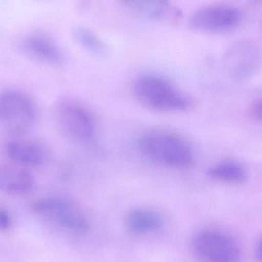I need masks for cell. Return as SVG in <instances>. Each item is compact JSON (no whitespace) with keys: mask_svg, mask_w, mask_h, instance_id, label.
I'll list each match as a JSON object with an SVG mask.
<instances>
[{"mask_svg":"<svg viewBox=\"0 0 262 262\" xmlns=\"http://www.w3.org/2000/svg\"><path fill=\"white\" fill-rule=\"evenodd\" d=\"M255 256L257 257V260L260 261L262 258V246L261 240H259L255 245Z\"/></svg>","mask_w":262,"mask_h":262,"instance_id":"obj_18","label":"cell"},{"mask_svg":"<svg viewBox=\"0 0 262 262\" xmlns=\"http://www.w3.org/2000/svg\"><path fill=\"white\" fill-rule=\"evenodd\" d=\"M135 97L151 110L182 112L192 105V99L172 81L154 73L139 75L133 83Z\"/></svg>","mask_w":262,"mask_h":262,"instance_id":"obj_2","label":"cell"},{"mask_svg":"<svg viewBox=\"0 0 262 262\" xmlns=\"http://www.w3.org/2000/svg\"><path fill=\"white\" fill-rule=\"evenodd\" d=\"M12 220L10 213L6 208H0V230L7 231L11 226Z\"/></svg>","mask_w":262,"mask_h":262,"instance_id":"obj_16","label":"cell"},{"mask_svg":"<svg viewBox=\"0 0 262 262\" xmlns=\"http://www.w3.org/2000/svg\"><path fill=\"white\" fill-rule=\"evenodd\" d=\"M34 185L33 176L24 167L0 164V191L7 194H27Z\"/></svg>","mask_w":262,"mask_h":262,"instance_id":"obj_11","label":"cell"},{"mask_svg":"<svg viewBox=\"0 0 262 262\" xmlns=\"http://www.w3.org/2000/svg\"><path fill=\"white\" fill-rule=\"evenodd\" d=\"M73 39L82 49L96 56L106 54L107 46L102 38L88 27L76 26L72 30Z\"/></svg>","mask_w":262,"mask_h":262,"instance_id":"obj_15","label":"cell"},{"mask_svg":"<svg viewBox=\"0 0 262 262\" xmlns=\"http://www.w3.org/2000/svg\"><path fill=\"white\" fill-rule=\"evenodd\" d=\"M194 254L204 262H240L241 248L237 241L226 233L205 230L193 238Z\"/></svg>","mask_w":262,"mask_h":262,"instance_id":"obj_6","label":"cell"},{"mask_svg":"<svg viewBox=\"0 0 262 262\" xmlns=\"http://www.w3.org/2000/svg\"><path fill=\"white\" fill-rule=\"evenodd\" d=\"M36 120V110L30 98L16 90L0 93V125L10 134L28 133Z\"/></svg>","mask_w":262,"mask_h":262,"instance_id":"obj_3","label":"cell"},{"mask_svg":"<svg viewBox=\"0 0 262 262\" xmlns=\"http://www.w3.org/2000/svg\"><path fill=\"white\" fill-rule=\"evenodd\" d=\"M250 111H251V115L253 116V118L257 119V120L260 121V119H261V102H260V99H257L251 104Z\"/></svg>","mask_w":262,"mask_h":262,"instance_id":"obj_17","label":"cell"},{"mask_svg":"<svg viewBox=\"0 0 262 262\" xmlns=\"http://www.w3.org/2000/svg\"><path fill=\"white\" fill-rule=\"evenodd\" d=\"M7 156L19 166H39L47 158L43 146L32 139L16 138L7 142Z\"/></svg>","mask_w":262,"mask_h":262,"instance_id":"obj_10","label":"cell"},{"mask_svg":"<svg viewBox=\"0 0 262 262\" xmlns=\"http://www.w3.org/2000/svg\"><path fill=\"white\" fill-rule=\"evenodd\" d=\"M259 62L257 47L249 41H240L231 47L225 56L228 73L236 79H245L255 73Z\"/></svg>","mask_w":262,"mask_h":262,"instance_id":"obj_9","label":"cell"},{"mask_svg":"<svg viewBox=\"0 0 262 262\" xmlns=\"http://www.w3.org/2000/svg\"><path fill=\"white\" fill-rule=\"evenodd\" d=\"M19 47L26 56L46 65L63 67L67 57L64 50L53 38L42 33H31L21 39Z\"/></svg>","mask_w":262,"mask_h":262,"instance_id":"obj_8","label":"cell"},{"mask_svg":"<svg viewBox=\"0 0 262 262\" xmlns=\"http://www.w3.org/2000/svg\"><path fill=\"white\" fill-rule=\"evenodd\" d=\"M54 117L61 133L71 140L85 142L94 137L96 121L91 112L79 102L62 99L55 106Z\"/></svg>","mask_w":262,"mask_h":262,"instance_id":"obj_4","label":"cell"},{"mask_svg":"<svg viewBox=\"0 0 262 262\" xmlns=\"http://www.w3.org/2000/svg\"><path fill=\"white\" fill-rule=\"evenodd\" d=\"M125 224L130 232L135 234H146L160 229L163 225V219L155 210L137 208L127 214Z\"/></svg>","mask_w":262,"mask_h":262,"instance_id":"obj_12","label":"cell"},{"mask_svg":"<svg viewBox=\"0 0 262 262\" xmlns=\"http://www.w3.org/2000/svg\"><path fill=\"white\" fill-rule=\"evenodd\" d=\"M243 20V11L230 4H213L196 10L190 16L194 30L208 33H222L237 28Z\"/></svg>","mask_w":262,"mask_h":262,"instance_id":"obj_7","label":"cell"},{"mask_svg":"<svg viewBox=\"0 0 262 262\" xmlns=\"http://www.w3.org/2000/svg\"><path fill=\"white\" fill-rule=\"evenodd\" d=\"M124 6L132 13L142 18L161 19L167 17L172 12L167 1L158 0H130L125 1Z\"/></svg>","mask_w":262,"mask_h":262,"instance_id":"obj_14","label":"cell"},{"mask_svg":"<svg viewBox=\"0 0 262 262\" xmlns=\"http://www.w3.org/2000/svg\"><path fill=\"white\" fill-rule=\"evenodd\" d=\"M138 148L145 157L159 165L183 169L195 158L191 142L182 135L166 129H152L139 136Z\"/></svg>","mask_w":262,"mask_h":262,"instance_id":"obj_1","label":"cell"},{"mask_svg":"<svg viewBox=\"0 0 262 262\" xmlns=\"http://www.w3.org/2000/svg\"><path fill=\"white\" fill-rule=\"evenodd\" d=\"M206 172L210 179L227 183H242L248 179V171L245 167L234 160L217 162L210 166Z\"/></svg>","mask_w":262,"mask_h":262,"instance_id":"obj_13","label":"cell"},{"mask_svg":"<svg viewBox=\"0 0 262 262\" xmlns=\"http://www.w3.org/2000/svg\"><path fill=\"white\" fill-rule=\"evenodd\" d=\"M32 210L58 226L79 235H85L90 229L85 214L77 206L60 197H45L32 204Z\"/></svg>","mask_w":262,"mask_h":262,"instance_id":"obj_5","label":"cell"}]
</instances>
